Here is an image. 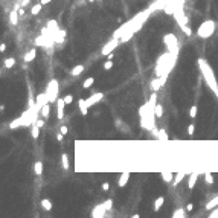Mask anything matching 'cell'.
Segmentation results:
<instances>
[{
	"instance_id": "obj_25",
	"label": "cell",
	"mask_w": 218,
	"mask_h": 218,
	"mask_svg": "<svg viewBox=\"0 0 218 218\" xmlns=\"http://www.w3.org/2000/svg\"><path fill=\"white\" fill-rule=\"evenodd\" d=\"M34 171H35L37 175H41V174H43V163H41V162H35V163H34Z\"/></svg>"
},
{
	"instance_id": "obj_32",
	"label": "cell",
	"mask_w": 218,
	"mask_h": 218,
	"mask_svg": "<svg viewBox=\"0 0 218 218\" xmlns=\"http://www.w3.org/2000/svg\"><path fill=\"white\" fill-rule=\"evenodd\" d=\"M157 139H159V140L166 142V140H168V133L165 131V130H159V136H157Z\"/></svg>"
},
{
	"instance_id": "obj_38",
	"label": "cell",
	"mask_w": 218,
	"mask_h": 218,
	"mask_svg": "<svg viewBox=\"0 0 218 218\" xmlns=\"http://www.w3.org/2000/svg\"><path fill=\"white\" fill-rule=\"evenodd\" d=\"M111 67H113V61H111V60H108V61L104 63V70H110Z\"/></svg>"
},
{
	"instance_id": "obj_37",
	"label": "cell",
	"mask_w": 218,
	"mask_h": 218,
	"mask_svg": "<svg viewBox=\"0 0 218 218\" xmlns=\"http://www.w3.org/2000/svg\"><path fill=\"white\" fill-rule=\"evenodd\" d=\"M180 29H182V31H183V32H185L186 35H189V37L192 35V29H191L188 25H186V26H182V28H180Z\"/></svg>"
},
{
	"instance_id": "obj_51",
	"label": "cell",
	"mask_w": 218,
	"mask_h": 218,
	"mask_svg": "<svg viewBox=\"0 0 218 218\" xmlns=\"http://www.w3.org/2000/svg\"><path fill=\"white\" fill-rule=\"evenodd\" d=\"M49 2H50V0H41V3H43V5H47Z\"/></svg>"
},
{
	"instance_id": "obj_50",
	"label": "cell",
	"mask_w": 218,
	"mask_h": 218,
	"mask_svg": "<svg viewBox=\"0 0 218 218\" xmlns=\"http://www.w3.org/2000/svg\"><path fill=\"white\" fill-rule=\"evenodd\" d=\"M18 14H20V15H23V14H25V9H23V8H20V9H18Z\"/></svg>"
},
{
	"instance_id": "obj_41",
	"label": "cell",
	"mask_w": 218,
	"mask_h": 218,
	"mask_svg": "<svg viewBox=\"0 0 218 218\" xmlns=\"http://www.w3.org/2000/svg\"><path fill=\"white\" fill-rule=\"evenodd\" d=\"M64 101H66L67 105L72 104V102H73V96H72V95H66V96H64Z\"/></svg>"
},
{
	"instance_id": "obj_28",
	"label": "cell",
	"mask_w": 218,
	"mask_h": 218,
	"mask_svg": "<svg viewBox=\"0 0 218 218\" xmlns=\"http://www.w3.org/2000/svg\"><path fill=\"white\" fill-rule=\"evenodd\" d=\"M41 8H43V3H41V2L37 3V5H34V6L31 8V14H32V15H37V14L41 11Z\"/></svg>"
},
{
	"instance_id": "obj_29",
	"label": "cell",
	"mask_w": 218,
	"mask_h": 218,
	"mask_svg": "<svg viewBox=\"0 0 218 218\" xmlns=\"http://www.w3.org/2000/svg\"><path fill=\"white\" fill-rule=\"evenodd\" d=\"M165 203V198L163 197H159V198H156V201H154V211H159L162 207V204Z\"/></svg>"
},
{
	"instance_id": "obj_20",
	"label": "cell",
	"mask_w": 218,
	"mask_h": 218,
	"mask_svg": "<svg viewBox=\"0 0 218 218\" xmlns=\"http://www.w3.org/2000/svg\"><path fill=\"white\" fill-rule=\"evenodd\" d=\"M82 72H84V66L82 64H78V66H73V69L70 70V75L72 76H79Z\"/></svg>"
},
{
	"instance_id": "obj_34",
	"label": "cell",
	"mask_w": 218,
	"mask_h": 218,
	"mask_svg": "<svg viewBox=\"0 0 218 218\" xmlns=\"http://www.w3.org/2000/svg\"><path fill=\"white\" fill-rule=\"evenodd\" d=\"M156 118H162V114H163V108H162V105L160 104H157L156 105Z\"/></svg>"
},
{
	"instance_id": "obj_46",
	"label": "cell",
	"mask_w": 218,
	"mask_h": 218,
	"mask_svg": "<svg viewBox=\"0 0 218 218\" xmlns=\"http://www.w3.org/2000/svg\"><path fill=\"white\" fill-rule=\"evenodd\" d=\"M192 209H194V204H192V203H188V204H186V211H188V212H191Z\"/></svg>"
},
{
	"instance_id": "obj_22",
	"label": "cell",
	"mask_w": 218,
	"mask_h": 218,
	"mask_svg": "<svg viewBox=\"0 0 218 218\" xmlns=\"http://www.w3.org/2000/svg\"><path fill=\"white\" fill-rule=\"evenodd\" d=\"M64 37H66V31H64V29H60V31L55 34L54 38H55L57 43H63V41H64Z\"/></svg>"
},
{
	"instance_id": "obj_21",
	"label": "cell",
	"mask_w": 218,
	"mask_h": 218,
	"mask_svg": "<svg viewBox=\"0 0 218 218\" xmlns=\"http://www.w3.org/2000/svg\"><path fill=\"white\" fill-rule=\"evenodd\" d=\"M174 177L175 175H172V172H169V171H163L162 172V178H163V182H166V183L174 182Z\"/></svg>"
},
{
	"instance_id": "obj_12",
	"label": "cell",
	"mask_w": 218,
	"mask_h": 218,
	"mask_svg": "<svg viewBox=\"0 0 218 218\" xmlns=\"http://www.w3.org/2000/svg\"><path fill=\"white\" fill-rule=\"evenodd\" d=\"M47 102H49V98H47L46 92L37 95V98H35V105H37V107H38L40 110H41V107H43L44 104H47Z\"/></svg>"
},
{
	"instance_id": "obj_42",
	"label": "cell",
	"mask_w": 218,
	"mask_h": 218,
	"mask_svg": "<svg viewBox=\"0 0 218 218\" xmlns=\"http://www.w3.org/2000/svg\"><path fill=\"white\" fill-rule=\"evenodd\" d=\"M101 189H102L104 192H107V191L110 189V183H108V182H104V183H102V186H101Z\"/></svg>"
},
{
	"instance_id": "obj_52",
	"label": "cell",
	"mask_w": 218,
	"mask_h": 218,
	"mask_svg": "<svg viewBox=\"0 0 218 218\" xmlns=\"http://www.w3.org/2000/svg\"><path fill=\"white\" fill-rule=\"evenodd\" d=\"M215 96H217V99H218V89L215 90Z\"/></svg>"
},
{
	"instance_id": "obj_45",
	"label": "cell",
	"mask_w": 218,
	"mask_h": 218,
	"mask_svg": "<svg viewBox=\"0 0 218 218\" xmlns=\"http://www.w3.org/2000/svg\"><path fill=\"white\" fill-rule=\"evenodd\" d=\"M151 134H153V136H156V139H157V136H159V130L156 128V127H154V128L151 130Z\"/></svg>"
},
{
	"instance_id": "obj_43",
	"label": "cell",
	"mask_w": 218,
	"mask_h": 218,
	"mask_svg": "<svg viewBox=\"0 0 218 218\" xmlns=\"http://www.w3.org/2000/svg\"><path fill=\"white\" fill-rule=\"evenodd\" d=\"M194 127H195L194 124H189V125H188V134H189V136H192V134H194V130H195Z\"/></svg>"
},
{
	"instance_id": "obj_13",
	"label": "cell",
	"mask_w": 218,
	"mask_h": 218,
	"mask_svg": "<svg viewBox=\"0 0 218 218\" xmlns=\"http://www.w3.org/2000/svg\"><path fill=\"white\" fill-rule=\"evenodd\" d=\"M47 29L50 31V34H52V37H55V34L58 32V23L55 22V20H49V22H47ZM55 40V38H54Z\"/></svg>"
},
{
	"instance_id": "obj_47",
	"label": "cell",
	"mask_w": 218,
	"mask_h": 218,
	"mask_svg": "<svg viewBox=\"0 0 218 218\" xmlns=\"http://www.w3.org/2000/svg\"><path fill=\"white\" fill-rule=\"evenodd\" d=\"M63 136H64V134H63V133L60 131V133L57 134V140H58V142H61V140H63Z\"/></svg>"
},
{
	"instance_id": "obj_17",
	"label": "cell",
	"mask_w": 218,
	"mask_h": 218,
	"mask_svg": "<svg viewBox=\"0 0 218 218\" xmlns=\"http://www.w3.org/2000/svg\"><path fill=\"white\" fill-rule=\"evenodd\" d=\"M78 107H79V111H81V114H82V116H86V114H87L89 105H87V102H86V99H79V101H78Z\"/></svg>"
},
{
	"instance_id": "obj_3",
	"label": "cell",
	"mask_w": 218,
	"mask_h": 218,
	"mask_svg": "<svg viewBox=\"0 0 218 218\" xmlns=\"http://www.w3.org/2000/svg\"><path fill=\"white\" fill-rule=\"evenodd\" d=\"M217 29V25L214 20H204L203 23L198 26V29H197V35L200 37V38H209V37L214 35Z\"/></svg>"
},
{
	"instance_id": "obj_15",
	"label": "cell",
	"mask_w": 218,
	"mask_h": 218,
	"mask_svg": "<svg viewBox=\"0 0 218 218\" xmlns=\"http://www.w3.org/2000/svg\"><path fill=\"white\" fill-rule=\"evenodd\" d=\"M49 114H50V102H47V104H44L43 107H41L40 116H41V118H44V119H47V118H49Z\"/></svg>"
},
{
	"instance_id": "obj_24",
	"label": "cell",
	"mask_w": 218,
	"mask_h": 218,
	"mask_svg": "<svg viewBox=\"0 0 218 218\" xmlns=\"http://www.w3.org/2000/svg\"><path fill=\"white\" fill-rule=\"evenodd\" d=\"M41 207H43L44 211H50L52 209V201L49 198H43L41 200Z\"/></svg>"
},
{
	"instance_id": "obj_9",
	"label": "cell",
	"mask_w": 218,
	"mask_h": 218,
	"mask_svg": "<svg viewBox=\"0 0 218 218\" xmlns=\"http://www.w3.org/2000/svg\"><path fill=\"white\" fill-rule=\"evenodd\" d=\"M104 99V93H101V92H96V93H93V95H90V98L86 99V102L89 107H92V105L95 104H98L99 101H102Z\"/></svg>"
},
{
	"instance_id": "obj_19",
	"label": "cell",
	"mask_w": 218,
	"mask_h": 218,
	"mask_svg": "<svg viewBox=\"0 0 218 218\" xmlns=\"http://www.w3.org/2000/svg\"><path fill=\"white\" fill-rule=\"evenodd\" d=\"M186 207L183 209V207H178V209H175L174 212H172V218H185L186 217Z\"/></svg>"
},
{
	"instance_id": "obj_5",
	"label": "cell",
	"mask_w": 218,
	"mask_h": 218,
	"mask_svg": "<svg viewBox=\"0 0 218 218\" xmlns=\"http://www.w3.org/2000/svg\"><path fill=\"white\" fill-rule=\"evenodd\" d=\"M163 44L166 46V49L172 54L178 55V41H177V37L174 34H166L163 37Z\"/></svg>"
},
{
	"instance_id": "obj_39",
	"label": "cell",
	"mask_w": 218,
	"mask_h": 218,
	"mask_svg": "<svg viewBox=\"0 0 218 218\" xmlns=\"http://www.w3.org/2000/svg\"><path fill=\"white\" fill-rule=\"evenodd\" d=\"M209 218H218V206L214 207V211L209 214Z\"/></svg>"
},
{
	"instance_id": "obj_18",
	"label": "cell",
	"mask_w": 218,
	"mask_h": 218,
	"mask_svg": "<svg viewBox=\"0 0 218 218\" xmlns=\"http://www.w3.org/2000/svg\"><path fill=\"white\" fill-rule=\"evenodd\" d=\"M197 178H198V174H197V172H192V174L189 175V178H188V188H189V191L194 189V186L197 183Z\"/></svg>"
},
{
	"instance_id": "obj_30",
	"label": "cell",
	"mask_w": 218,
	"mask_h": 218,
	"mask_svg": "<svg viewBox=\"0 0 218 218\" xmlns=\"http://www.w3.org/2000/svg\"><path fill=\"white\" fill-rule=\"evenodd\" d=\"M61 165H63V168H64V169H69V166H70V163H69V157H67V154L64 153V154H63V156H61Z\"/></svg>"
},
{
	"instance_id": "obj_26",
	"label": "cell",
	"mask_w": 218,
	"mask_h": 218,
	"mask_svg": "<svg viewBox=\"0 0 218 218\" xmlns=\"http://www.w3.org/2000/svg\"><path fill=\"white\" fill-rule=\"evenodd\" d=\"M3 66L6 69H12L15 66V58H6V60L3 61Z\"/></svg>"
},
{
	"instance_id": "obj_33",
	"label": "cell",
	"mask_w": 218,
	"mask_h": 218,
	"mask_svg": "<svg viewBox=\"0 0 218 218\" xmlns=\"http://www.w3.org/2000/svg\"><path fill=\"white\" fill-rule=\"evenodd\" d=\"M204 180H206L207 185H212V183H214V175H212V172H206V174H204Z\"/></svg>"
},
{
	"instance_id": "obj_8",
	"label": "cell",
	"mask_w": 218,
	"mask_h": 218,
	"mask_svg": "<svg viewBox=\"0 0 218 218\" xmlns=\"http://www.w3.org/2000/svg\"><path fill=\"white\" fill-rule=\"evenodd\" d=\"M66 101L64 98H58L57 99V118L58 119H63L64 118V107H66Z\"/></svg>"
},
{
	"instance_id": "obj_2",
	"label": "cell",
	"mask_w": 218,
	"mask_h": 218,
	"mask_svg": "<svg viewBox=\"0 0 218 218\" xmlns=\"http://www.w3.org/2000/svg\"><path fill=\"white\" fill-rule=\"evenodd\" d=\"M197 63H198V69L201 72V76H203L204 82L207 84V87L215 93V90L218 89V81L215 78V73H214V70H212V67L209 66V63H207L204 58H198Z\"/></svg>"
},
{
	"instance_id": "obj_44",
	"label": "cell",
	"mask_w": 218,
	"mask_h": 218,
	"mask_svg": "<svg viewBox=\"0 0 218 218\" xmlns=\"http://www.w3.org/2000/svg\"><path fill=\"white\" fill-rule=\"evenodd\" d=\"M61 133H63V134H67V133H69L67 125H63V127H61Z\"/></svg>"
},
{
	"instance_id": "obj_40",
	"label": "cell",
	"mask_w": 218,
	"mask_h": 218,
	"mask_svg": "<svg viewBox=\"0 0 218 218\" xmlns=\"http://www.w3.org/2000/svg\"><path fill=\"white\" fill-rule=\"evenodd\" d=\"M44 121H46V119H44V118H41V116H40V118L37 119V122H35V124L38 125L40 128H43V127H44Z\"/></svg>"
},
{
	"instance_id": "obj_11",
	"label": "cell",
	"mask_w": 218,
	"mask_h": 218,
	"mask_svg": "<svg viewBox=\"0 0 218 218\" xmlns=\"http://www.w3.org/2000/svg\"><path fill=\"white\" fill-rule=\"evenodd\" d=\"M20 6H22V5L17 3V5H15V8L9 12V23H11L12 26H15V25L18 23V8Z\"/></svg>"
},
{
	"instance_id": "obj_16",
	"label": "cell",
	"mask_w": 218,
	"mask_h": 218,
	"mask_svg": "<svg viewBox=\"0 0 218 218\" xmlns=\"http://www.w3.org/2000/svg\"><path fill=\"white\" fill-rule=\"evenodd\" d=\"M128 180H130V172H122V174H121L119 182H118V186H119V188H124Z\"/></svg>"
},
{
	"instance_id": "obj_14",
	"label": "cell",
	"mask_w": 218,
	"mask_h": 218,
	"mask_svg": "<svg viewBox=\"0 0 218 218\" xmlns=\"http://www.w3.org/2000/svg\"><path fill=\"white\" fill-rule=\"evenodd\" d=\"M35 57H37V50H35V49H31V50H28V52L25 54L23 60H25V63H31V61L35 60Z\"/></svg>"
},
{
	"instance_id": "obj_27",
	"label": "cell",
	"mask_w": 218,
	"mask_h": 218,
	"mask_svg": "<svg viewBox=\"0 0 218 218\" xmlns=\"http://www.w3.org/2000/svg\"><path fill=\"white\" fill-rule=\"evenodd\" d=\"M93 84H95V78H93V76H89L86 81L82 82V89H90Z\"/></svg>"
},
{
	"instance_id": "obj_35",
	"label": "cell",
	"mask_w": 218,
	"mask_h": 218,
	"mask_svg": "<svg viewBox=\"0 0 218 218\" xmlns=\"http://www.w3.org/2000/svg\"><path fill=\"white\" fill-rule=\"evenodd\" d=\"M104 206L107 207V211H111V209H113V200H111V198L105 200V201H104Z\"/></svg>"
},
{
	"instance_id": "obj_4",
	"label": "cell",
	"mask_w": 218,
	"mask_h": 218,
	"mask_svg": "<svg viewBox=\"0 0 218 218\" xmlns=\"http://www.w3.org/2000/svg\"><path fill=\"white\" fill-rule=\"evenodd\" d=\"M60 84H58V81L54 78V79H50L49 84H47V87H46V95H47V98H49V102H57V99H58V92H60Z\"/></svg>"
},
{
	"instance_id": "obj_7",
	"label": "cell",
	"mask_w": 218,
	"mask_h": 218,
	"mask_svg": "<svg viewBox=\"0 0 218 218\" xmlns=\"http://www.w3.org/2000/svg\"><path fill=\"white\" fill-rule=\"evenodd\" d=\"M105 212H108V211H107V207L104 206V203L96 204L92 211V218H102V217H105Z\"/></svg>"
},
{
	"instance_id": "obj_48",
	"label": "cell",
	"mask_w": 218,
	"mask_h": 218,
	"mask_svg": "<svg viewBox=\"0 0 218 218\" xmlns=\"http://www.w3.org/2000/svg\"><path fill=\"white\" fill-rule=\"evenodd\" d=\"M5 50H6V44L2 43V44H0V52H5Z\"/></svg>"
},
{
	"instance_id": "obj_6",
	"label": "cell",
	"mask_w": 218,
	"mask_h": 218,
	"mask_svg": "<svg viewBox=\"0 0 218 218\" xmlns=\"http://www.w3.org/2000/svg\"><path fill=\"white\" fill-rule=\"evenodd\" d=\"M119 43H121L119 38H114V37H113V38H111L110 41H107V43L104 44L102 50H101V54H102V55H108V54H111V52H113L116 47L119 46Z\"/></svg>"
},
{
	"instance_id": "obj_1",
	"label": "cell",
	"mask_w": 218,
	"mask_h": 218,
	"mask_svg": "<svg viewBox=\"0 0 218 218\" xmlns=\"http://www.w3.org/2000/svg\"><path fill=\"white\" fill-rule=\"evenodd\" d=\"M177 60V55L172 54V52H166L163 54L156 63V75L157 76H168V73L172 70L174 63Z\"/></svg>"
},
{
	"instance_id": "obj_23",
	"label": "cell",
	"mask_w": 218,
	"mask_h": 218,
	"mask_svg": "<svg viewBox=\"0 0 218 218\" xmlns=\"http://www.w3.org/2000/svg\"><path fill=\"white\" fill-rule=\"evenodd\" d=\"M31 134H32L34 139H37V137H38V134H40V127L37 125V124L31 125Z\"/></svg>"
},
{
	"instance_id": "obj_36",
	"label": "cell",
	"mask_w": 218,
	"mask_h": 218,
	"mask_svg": "<svg viewBox=\"0 0 218 218\" xmlns=\"http://www.w3.org/2000/svg\"><path fill=\"white\" fill-rule=\"evenodd\" d=\"M197 110H198V108H197V105H192V107L189 108V116H191L192 119L197 116Z\"/></svg>"
},
{
	"instance_id": "obj_10",
	"label": "cell",
	"mask_w": 218,
	"mask_h": 218,
	"mask_svg": "<svg viewBox=\"0 0 218 218\" xmlns=\"http://www.w3.org/2000/svg\"><path fill=\"white\" fill-rule=\"evenodd\" d=\"M166 79H168V76H159V78H153V81H151V89H153V92H157V90L160 89L165 82H166Z\"/></svg>"
},
{
	"instance_id": "obj_49",
	"label": "cell",
	"mask_w": 218,
	"mask_h": 218,
	"mask_svg": "<svg viewBox=\"0 0 218 218\" xmlns=\"http://www.w3.org/2000/svg\"><path fill=\"white\" fill-rule=\"evenodd\" d=\"M28 3H29V0H22V2H20L22 6H28Z\"/></svg>"
},
{
	"instance_id": "obj_31",
	"label": "cell",
	"mask_w": 218,
	"mask_h": 218,
	"mask_svg": "<svg viewBox=\"0 0 218 218\" xmlns=\"http://www.w3.org/2000/svg\"><path fill=\"white\" fill-rule=\"evenodd\" d=\"M185 172H177V175H175V177H174V186H177L180 182H182V180L185 178Z\"/></svg>"
}]
</instances>
